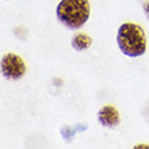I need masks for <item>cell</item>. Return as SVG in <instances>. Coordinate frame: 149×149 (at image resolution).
Returning <instances> with one entry per match:
<instances>
[{
    "label": "cell",
    "instance_id": "cell-1",
    "mask_svg": "<svg viewBox=\"0 0 149 149\" xmlns=\"http://www.w3.org/2000/svg\"><path fill=\"white\" fill-rule=\"evenodd\" d=\"M119 50L127 57L136 58L146 52V36L141 26L132 22L122 23L117 33Z\"/></svg>",
    "mask_w": 149,
    "mask_h": 149
},
{
    "label": "cell",
    "instance_id": "cell-2",
    "mask_svg": "<svg viewBox=\"0 0 149 149\" xmlns=\"http://www.w3.org/2000/svg\"><path fill=\"white\" fill-rule=\"evenodd\" d=\"M91 7L88 0H61L56 8L60 23L69 30H79L90 19Z\"/></svg>",
    "mask_w": 149,
    "mask_h": 149
},
{
    "label": "cell",
    "instance_id": "cell-3",
    "mask_svg": "<svg viewBox=\"0 0 149 149\" xmlns=\"http://www.w3.org/2000/svg\"><path fill=\"white\" fill-rule=\"evenodd\" d=\"M0 69H1V76L10 81L20 80L27 71L23 58L15 53H6L1 57Z\"/></svg>",
    "mask_w": 149,
    "mask_h": 149
},
{
    "label": "cell",
    "instance_id": "cell-4",
    "mask_svg": "<svg viewBox=\"0 0 149 149\" xmlns=\"http://www.w3.org/2000/svg\"><path fill=\"white\" fill-rule=\"evenodd\" d=\"M98 122L104 127L115 129L121 123V115L118 113L117 107L113 104H106L100 107L98 111Z\"/></svg>",
    "mask_w": 149,
    "mask_h": 149
},
{
    "label": "cell",
    "instance_id": "cell-5",
    "mask_svg": "<svg viewBox=\"0 0 149 149\" xmlns=\"http://www.w3.org/2000/svg\"><path fill=\"white\" fill-rule=\"evenodd\" d=\"M71 45L76 52H84L92 45V38L86 33H77L74 34L71 41Z\"/></svg>",
    "mask_w": 149,
    "mask_h": 149
},
{
    "label": "cell",
    "instance_id": "cell-6",
    "mask_svg": "<svg viewBox=\"0 0 149 149\" xmlns=\"http://www.w3.org/2000/svg\"><path fill=\"white\" fill-rule=\"evenodd\" d=\"M144 11H145V15L149 20V1H145V3H144Z\"/></svg>",
    "mask_w": 149,
    "mask_h": 149
},
{
    "label": "cell",
    "instance_id": "cell-7",
    "mask_svg": "<svg viewBox=\"0 0 149 149\" xmlns=\"http://www.w3.org/2000/svg\"><path fill=\"white\" fill-rule=\"evenodd\" d=\"M136 148H144V145H137ZM145 148H149V146H148V145H145Z\"/></svg>",
    "mask_w": 149,
    "mask_h": 149
}]
</instances>
